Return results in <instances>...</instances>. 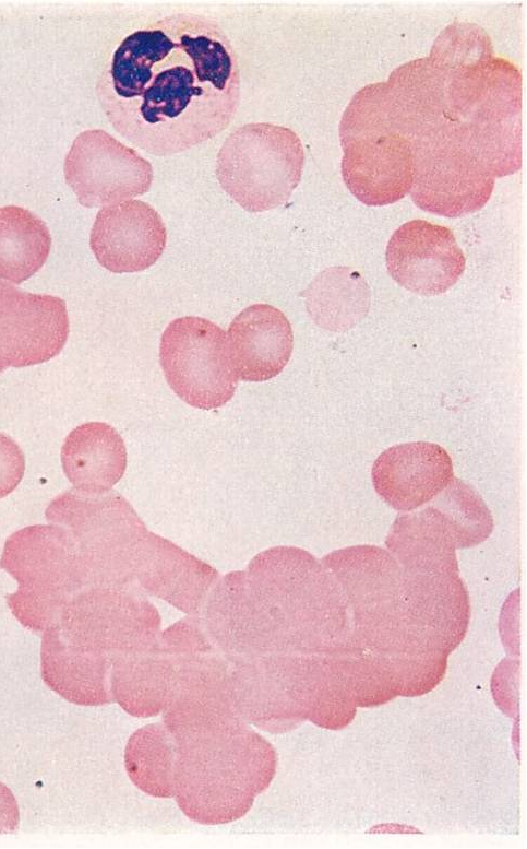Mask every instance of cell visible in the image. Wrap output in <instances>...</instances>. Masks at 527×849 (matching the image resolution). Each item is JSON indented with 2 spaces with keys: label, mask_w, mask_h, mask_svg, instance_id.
I'll return each mask as SVG.
<instances>
[{
  "label": "cell",
  "mask_w": 527,
  "mask_h": 849,
  "mask_svg": "<svg viewBox=\"0 0 527 849\" xmlns=\"http://www.w3.org/2000/svg\"><path fill=\"white\" fill-rule=\"evenodd\" d=\"M175 744L173 797L182 813L202 825L243 817L275 776L274 747L245 721Z\"/></svg>",
  "instance_id": "obj_2"
},
{
  "label": "cell",
  "mask_w": 527,
  "mask_h": 849,
  "mask_svg": "<svg viewBox=\"0 0 527 849\" xmlns=\"http://www.w3.org/2000/svg\"><path fill=\"white\" fill-rule=\"evenodd\" d=\"M124 767L132 783L155 798H172L177 747L161 723L141 727L129 738Z\"/></svg>",
  "instance_id": "obj_24"
},
{
  "label": "cell",
  "mask_w": 527,
  "mask_h": 849,
  "mask_svg": "<svg viewBox=\"0 0 527 849\" xmlns=\"http://www.w3.org/2000/svg\"><path fill=\"white\" fill-rule=\"evenodd\" d=\"M51 235L45 222L17 205L0 208V279L20 284L46 262Z\"/></svg>",
  "instance_id": "obj_23"
},
{
  "label": "cell",
  "mask_w": 527,
  "mask_h": 849,
  "mask_svg": "<svg viewBox=\"0 0 527 849\" xmlns=\"http://www.w3.org/2000/svg\"><path fill=\"white\" fill-rule=\"evenodd\" d=\"M385 83L396 133L411 142L447 122L444 75L428 57L397 67Z\"/></svg>",
  "instance_id": "obj_20"
},
{
  "label": "cell",
  "mask_w": 527,
  "mask_h": 849,
  "mask_svg": "<svg viewBox=\"0 0 527 849\" xmlns=\"http://www.w3.org/2000/svg\"><path fill=\"white\" fill-rule=\"evenodd\" d=\"M61 463L74 488L91 493L110 491L127 468L124 441L109 424L84 423L65 437Z\"/></svg>",
  "instance_id": "obj_22"
},
{
  "label": "cell",
  "mask_w": 527,
  "mask_h": 849,
  "mask_svg": "<svg viewBox=\"0 0 527 849\" xmlns=\"http://www.w3.org/2000/svg\"><path fill=\"white\" fill-rule=\"evenodd\" d=\"M0 567L16 581L7 596L14 616L27 628L45 630L68 600L82 590L72 547L57 524H35L11 534Z\"/></svg>",
  "instance_id": "obj_5"
},
{
  "label": "cell",
  "mask_w": 527,
  "mask_h": 849,
  "mask_svg": "<svg viewBox=\"0 0 527 849\" xmlns=\"http://www.w3.org/2000/svg\"><path fill=\"white\" fill-rule=\"evenodd\" d=\"M17 802L11 790L0 781V834L13 833L19 827Z\"/></svg>",
  "instance_id": "obj_27"
},
{
  "label": "cell",
  "mask_w": 527,
  "mask_h": 849,
  "mask_svg": "<svg viewBox=\"0 0 527 849\" xmlns=\"http://www.w3.org/2000/svg\"><path fill=\"white\" fill-rule=\"evenodd\" d=\"M69 330L63 299L0 280V372L51 359L63 349Z\"/></svg>",
  "instance_id": "obj_12"
},
{
  "label": "cell",
  "mask_w": 527,
  "mask_h": 849,
  "mask_svg": "<svg viewBox=\"0 0 527 849\" xmlns=\"http://www.w3.org/2000/svg\"><path fill=\"white\" fill-rule=\"evenodd\" d=\"M231 365L238 378L265 381L276 377L290 359L294 333L288 318L268 304L244 308L227 332Z\"/></svg>",
  "instance_id": "obj_18"
},
{
  "label": "cell",
  "mask_w": 527,
  "mask_h": 849,
  "mask_svg": "<svg viewBox=\"0 0 527 849\" xmlns=\"http://www.w3.org/2000/svg\"><path fill=\"white\" fill-rule=\"evenodd\" d=\"M176 681L171 658L158 641L149 647L111 657L110 692L129 715L155 717L168 705Z\"/></svg>",
  "instance_id": "obj_21"
},
{
  "label": "cell",
  "mask_w": 527,
  "mask_h": 849,
  "mask_svg": "<svg viewBox=\"0 0 527 849\" xmlns=\"http://www.w3.org/2000/svg\"><path fill=\"white\" fill-rule=\"evenodd\" d=\"M429 503L450 532L455 549L475 546L492 532L493 519L486 503L459 479L453 477Z\"/></svg>",
  "instance_id": "obj_25"
},
{
  "label": "cell",
  "mask_w": 527,
  "mask_h": 849,
  "mask_svg": "<svg viewBox=\"0 0 527 849\" xmlns=\"http://www.w3.org/2000/svg\"><path fill=\"white\" fill-rule=\"evenodd\" d=\"M25 471V457L20 446L0 433V498L20 484Z\"/></svg>",
  "instance_id": "obj_26"
},
{
  "label": "cell",
  "mask_w": 527,
  "mask_h": 849,
  "mask_svg": "<svg viewBox=\"0 0 527 849\" xmlns=\"http://www.w3.org/2000/svg\"><path fill=\"white\" fill-rule=\"evenodd\" d=\"M45 516L65 532L82 589L133 581L137 547L147 530L119 493L73 487L52 499Z\"/></svg>",
  "instance_id": "obj_3"
},
{
  "label": "cell",
  "mask_w": 527,
  "mask_h": 849,
  "mask_svg": "<svg viewBox=\"0 0 527 849\" xmlns=\"http://www.w3.org/2000/svg\"><path fill=\"white\" fill-rule=\"evenodd\" d=\"M371 477L375 492L386 504L398 511H411L448 485L454 477L453 462L438 444H399L375 459Z\"/></svg>",
  "instance_id": "obj_16"
},
{
  "label": "cell",
  "mask_w": 527,
  "mask_h": 849,
  "mask_svg": "<svg viewBox=\"0 0 527 849\" xmlns=\"http://www.w3.org/2000/svg\"><path fill=\"white\" fill-rule=\"evenodd\" d=\"M238 54L219 23L176 13L125 36L96 85L100 107L128 142L155 156L223 132L240 104Z\"/></svg>",
  "instance_id": "obj_1"
},
{
  "label": "cell",
  "mask_w": 527,
  "mask_h": 849,
  "mask_svg": "<svg viewBox=\"0 0 527 849\" xmlns=\"http://www.w3.org/2000/svg\"><path fill=\"white\" fill-rule=\"evenodd\" d=\"M134 578L148 593L193 615L201 612L218 574L172 542L146 531L137 547Z\"/></svg>",
  "instance_id": "obj_17"
},
{
  "label": "cell",
  "mask_w": 527,
  "mask_h": 849,
  "mask_svg": "<svg viewBox=\"0 0 527 849\" xmlns=\"http://www.w3.org/2000/svg\"><path fill=\"white\" fill-rule=\"evenodd\" d=\"M49 626L71 642L112 657L153 645L160 616L128 587H91L74 593Z\"/></svg>",
  "instance_id": "obj_8"
},
{
  "label": "cell",
  "mask_w": 527,
  "mask_h": 849,
  "mask_svg": "<svg viewBox=\"0 0 527 849\" xmlns=\"http://www.w3.org/2000/svg\"><path fill=\"white\" fill-rule=\"evenodd\" d=\"M385 262L397 284L419 295L434 296L460 279L466 260L448 227L411 220L391 236Z\"/></svg>",
  "instance_id": "obj_13"
},
{
  "label": "cell",
  "mask_w": 527,
  "mask_h": 849,
  "mask_svg": "<svg viewBox=\"0 0 527 849\" xmlns=\"http://www.w3.org/2000/svg\"><path fill=\"white\" fill-rule=\"evenodd\" d=\"M64 178L80 204L108 207L146 193L153 182L151 163L101 129L81 132L63 165Z\"/></svg>",
  "instance_id": "obj_11"
},
{
  "label": "cell",
  "mask_w": 527,
  "mask_h": 849,
  "mask_svg": "<svg viewBox=\"0 0 527 849\" xmlns=\"http://www.w3.org/2000/svg\"><path fill=\"white\" fill-rule=\"evenodd\" d=\"M303 165V145L295 131L271 122H250L226 138L215 173L236 203L257 213L288 201L300 182Z\"/></svg>",
  "instance_id": "obj_4"
},
{
  "label": "cell",
  "mask_w": 527,
  "mask_h": 849,
  "mask_svg": "<svg viewBox=\"0 0 527 849\" xmlns=\"http://www.w3.org/2000/svg\"><path fill=\"white\" fill-rule=\"evenodd\" d=\"M159 362L169 387L191 406L218 409L235 394L238 376L227 333L208 319L187 316L172 320L161 335Z\"/></svg>",
  "instance_id": "obj_7"
},
{
  "label": "cell",
  "mask_w": 527,
  "mask_h": 849,
  "mask_svg": "<svg viewBox=\"0 0 527 849\" xmlns=\"http://www.w3.org/2000/svg\"><path fill=\"white\" fill-rule=\"evenodd\" d=\"M342 176L349 191L369 207L392 204L412 184V149L396 132L370 133L340 142Z\"/></svg>",
  "instance_id": "obj_15"
},
{
  "label": "cell",
  "mask_w": 527,
  "mask_h": 849,
  "mask_svg": "<svg viewBox=\"0 0 527 849\" xmlns=\"http://www.w3.org/2000/svg\"><path fill=\"white\" fill-rule=\"evenodd\" d=\"M166 241L167 229L161 216L141 200L100 209L89 236L98 263L113 273L140 272L155 264Z\"/></svg>",
  "instance_id": "obj_14"
},
{
  "label": "cell",
  "mask_w": 527,
  "mask_h": 849,
  "mask_svg": "<svg viewBox=\"0 0 527 849\" xmlns=\"http://www.w3.org/2000/svg\"><path fill=\"white\" fill-rule=\"evenodd\" d=\"M40 660L44 682L68 701L81 706L112 701L111 656L71 642L49 626L44 630Z\"/></svg>",
  "instance_id": "obj_19"
},
{
  "label": "cell",
  "mask_w": 527,
  "mask_h": 849,
  "mask_svg": "<svg viewBox=\"0 0 527 849\" xmlns=\"http://www.w3.org/2000/svg\"><path fill=\"white\" fill-rule=\"evenodd\" d=\"M455 138L494 178L522 167V74L511 61L493 57L486 84L456 123Z\"/></svg>",
  "instance_id": "obj_9"
},
{
  "label": "cell",
  "mask_w": 527,
  "mask_h": 849,
  "mask_svg": "<svg viewBox=\"0 0 527 849\" xmlns=\"http://www.w3.org/2000/svg\"><path fill=\"white\" fill-rule=\"evenodd\" d=\"M316 659L299 652L228 661L232 705L248 723L280 732L307 718L316 677Z\"/></svg>",
  "instance_id": "obj_6"
},
{
  "label": "cell",
  "mask_w": 527,
  "mask_h": 849,
  "mask_svg": "<svg viewBox=\"0 0 527 849\" xmlns=\"http://www.w3.org/2000/svg\"><path fill=\"white\" fill-rule=\"evenodd\" d=\"M410 196L421 210L446 217L479 211L489 201L494 177L458 142L448 122L410 142Z\"/></svg>",
  "instance_id": "obj_10"
}]
</instances>
